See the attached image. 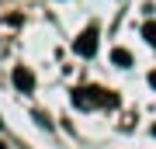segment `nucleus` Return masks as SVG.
<instances>
[{"label":"nucleus","instance_id":"423d86ee","mask_svg":"<svg viewBox=\"0 0 156 149\" xmlns=\"http://www.w3.org/2000/svg\"><path fill=\"white\" fill-rule=\"evenodd\" d=\"M149 83H153V87H156V73H153V76H149Z\"/></svg>","mask_w":156,"mask_h":149},{"label":"nucleus","instance_id":"7ed1b4c3","mask_svg":"<svg viewBox=\"0 0 156 149\" xmlns=\"http://www.w3.org/2000/svg\"><path fill=\"white\" fill-rule=\"evenodd\" d=\"M14 83H17V87L24 90V94H31V90H35V76H31V69L17 66V69H14Z\"/></svg>","mask_w":156,"mask_h":149},{"label":"nucleus","instance_id":"39448f33","mask_svg":"<svg viewBox=\"0 0 156 149\" xmlns=\"http://www.w3.org/2000/svg\"><path fill=\"white\" fill-rule=\"evenodd\" d=\"M111 59L118 62V66H132V55H128L125 49H115V52H111Z\"/></svg>","mask_w":156,"mask_h":149},{"label":"nucleus","instance_id":"20e7f679","mask_svg":"<svg viewBox=\"0 0 156 149\" xmlns=\"http://www.w3.org/2000/svg\"><path fill=\"white\" fill-rule=\"evenodd\" d=\"M142 38L149 42V45H156V21H146L142 24Z\"/></svg>","mask_w":156,"mask_h":149},{"label":"nucleus","instance_id":"f257e3e1","mask_svg":"<svg viewBox=\"0 0 156 149\" xmlns=\"http://www.w3.org/2000/svg\"><path fill=\"white\" fill-rule=\"evenodd\" d=\"M73 104H80V108H94V104H118V97L111 94V90H97V87H83V90H76V94H73Z\"/></svg>","mask_w":156,"mask_h":149},{"label":"nucleus","instance_id":"f03ea898","mask_svg":"<svg viewBox=\"0 0 156 149\" xmlns=\"http://www.w3.org/2000/svg\"><path fill=\"white\" fill-rule=\"evenodd\" d=\"M76 52L80 55H94L97 52V28H87V31L76 38Z\"/></svg>","mask_w":156,"mask_h":149}]
</instances>
